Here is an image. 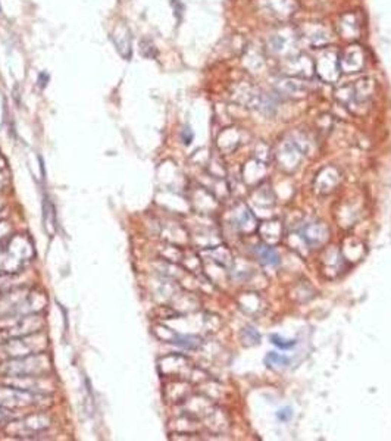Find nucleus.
<instances>
[{"mask_svg":"<svg viewBox=\"0 0 391 441\" xmlns=\"http://www.w3.org/2000/svg\"><path fill=\"white\" fill-rule=\"evenodd\" d=\"M300 239L306 243V246L309 247L321 246L328 239V228L325 227L323 222H319V221L310 222L300 231Z\"/></svg>","mask_w":391,"mask_h":441,"instance_id":"1","label":"nucleus"},{"mask_svg":"<svg viewBox=\"0 0 391 441\" xmlns=\"http://www.w3.org/2000/svg\"><path fill=\"white\" fill-rule=\"evenodd\" d=\"M259 232H260V239L264 240L265 244H275L281 240L282 237V225L279 224L278 221H271V222H265L259 227Z\"/></svg>","mask_w":391,"mask_h":441,"instance_id":"2","label":"nucleus"},{"mask_svg":"<svg viewBox=\"0 0 391 441\" xmlns=\"http://www.w3.org/2000/svg\"><path fill=\"white\" fill-rule=\"evenodd\" d=\"M256 219L251 214V211H249V208H243V211H240L238 214L234 215V225L238 231H250L251 227L254 225Z\"/></svg>","mask_w":391,"mask_h":441,"instance_id":"3","label":"nucleus"},{"mask_svg":"<svg viewBox=\"0 0 391 441\" xmlns=\"http://www.w3.org/2000/svg\"><path fill=\"white\" fill-rule=\"evenodd\" d=\"M256 253L264 265H278L279 263V255L277 253V250L269 244L259 246Z\"/></svg>","mask_w":391,"mask_h":441,"instance_id":"4","label":"nucleus"},{"mask_svg":"<svg viewBox=\"0 0 391 441\" xmlns=\"http://www.w3.org/2000/svg\"><path fill=\"white\" fill-rule=\"evenodd\" d=\"M241 340L244 342L246 346H254L260 340V334L251 327H246L241 331Z\"/></svg>","mask_w":391,"mask_h":441,"instance_id":"5","label":"nucleus"},{"mask_svg":"<svg viewBox=\"0 0 391 441\" xmlns=\"http://www.w3.org/2000/svg\"><path fill=\"white\" fill-rule=\"evenodd\" d=\"M265 362H266V365H268V366H272V365L287 366V365L290 363V359H288V357H285V356H281V355H278V353H274V352H271V353H268V356H266Z\"/></svg>","mask_w":391,"mask_h":441,"instance_id":"6","label":"nucleus"},{"mask_svg":"<svg viewBox=\"0 0 391 441\" xmlns=\"http://www.w3.org/2000/svg\"><path fill=\"white\" fill-rule=\"evenodd\" d=\"M271 342L274 343L275 346H278V347H281V349H290V347H293L294 344H296V342L294 340H291V342H285L284 343V340L279 337V335H271Z\"/></svg>","mask_w":391,"mask_h":441,"instance_id":"7","label":"nucleus"},{"mask_svg":"<svg viewBox=\"0 0 391 441\" xmlns=\"http://www.w3.org/2000/svg\"><path fill=\"white\" fill-rule=\"evenodd\" d=\"M291 409L290 408H287V409H281L279 412H277V416H278L281 421H288L290 418H291Z\"/></svg>","mask_w":391,"mask_h":441,"instance_id":"8","label":"nucleus"},{"mask_svg":"<svg viewBox=\"0 0 391 441\" xmlns=\"http://www.w3.org/2000/svg\"><path fill=\"white\" fill-rule=\"evenodd\" d=\"M39 83H40V87L47 86V83H49V75H46V74H40V77H39Z\"/></svg>","mask_w":391,"mask_h":441,"instance_id":"9","label":"nucleus"}]
</instances>
